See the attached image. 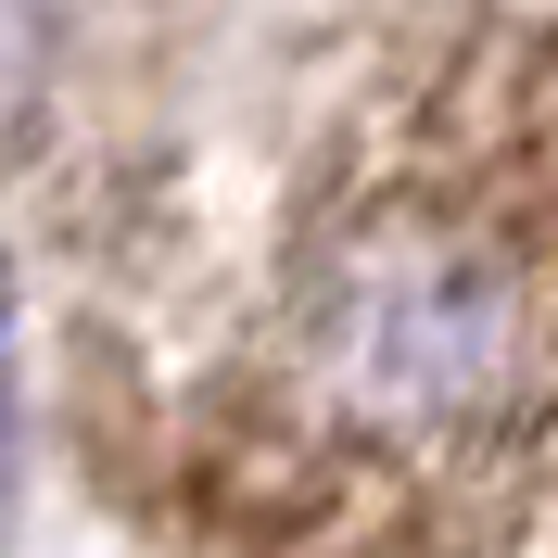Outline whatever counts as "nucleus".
<instances>
[{
    "instance_id": "1",
    "label": "nucleus",
    "mask_w": 558,
    "mask_h": 558,
    "mask_svg": "<svg viewBox=\"0 0 558 558\" xmlns=\"http://www.w3.org/2000/svg\"><path fill=\"white\" fill-rule=\"evenodd\" d=\"M292 407L343 457H483L558 407V191L393 178L305 254Z\"/></svg>"
},
{
    "instance_id": "2",
    "label": "nucleus",
    "mask_w": 558,
    "mask_h": 558,
    "mask_svg": "<svg viewBox=\"0 0 558 558\" xmlns=\"http://www.w3.org/2000/svg\"><path fill=\"white\" fill-rule=\"evenodd\" d=\"M13 445H26V393H13V279H0V495H13Z\"/></svg>"
}]
</instances>
